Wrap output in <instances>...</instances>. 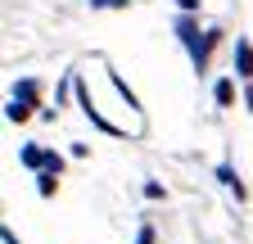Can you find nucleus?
Segmentation results:
<instances>
[{
  "label": "nucleus",
  "mask_w": 253,
  "mask_h": 244,
  "mask_svg": "<svg viewBox=\"0 0 253 244\" xmlns=\"http://www.w3.org/2000/svg\"><path fill=\"white\" fill-rule=\"evenodd\" d=\"M32 100H37V81L32 77H23L18 86H14V95H9V122H23V118H32Z\"/></svg>",
  "instance_id": "nucleus-1"
},
{
  "label": "nucleus",
  "mask_w": 253,
  "mask_h": 244,
  "mask_svg": "<svg viewBox=\"0 0 253 244\" xmlns=\"http://www.w3.org/2000/svg\"><path fill=\"white\" fill-rule=\"evenodd\" d=\"M176 37L185 41L190 59H195V68H204V64H208V41H199V32H195V23H190V18H176Z\"/></svg>",
  "instance_id": "nucleus-2"
},
{
  "label": "nucleus",
  "mask_w": 253,
  "mask_h": 244,
  "mask_svg": "<svg viewBox=\"0 0 253 244\" xmlns=\"http://www.w3.org/2000/svg\"><path fill=\"white\" fill-rule=\"evenodd\" d=\"M235 73H240V77H253V45H249L244 37L235 41Z\"/></svg>",
  "instance_id": "nucleus-3"
},
{
  "label": "nucleus",
  "mask_w": 253,
  "mask_h": 244,
  "mask_svg": "<svg viewBox=\"0 0 253 244\" xmlns=\"http://www.w3.org/2000/svg\"><path fill=\"white\" fill-rule=\"evenodd\" d=\"M217 176H221V186H231V190H235V199H244V186H240V181H235V172H231L226 163H221V167H217Z\"/></svg>",
  "instance_id": "nucleus-4"
},
{
  "label": "nucleus",
  "mask_w": 253,
  "mask_h": 244,
  "mask_svg": "<svg viewBox=\"0 0 253 244\" xmlns=\"http://www.w3.org/2000/svg\"><path fill=\"white\" fill-rule=\"evenodd\" d=\"M212 95H217V104H231V95H235V86H231V77H221V81L212 86Z\"/></svg>",
  "instance_id": "nucleus-5"
},
{
  "label": "nucleus",
  "mask_w": 253,
  "mask_h": 244,
  "mask_svg": "<svg viewBox=\"0 0 253 244\" xmlns=\"http://www.w3.org/2000/svg\"><path fill=\"white\" fill-rule=\"evenodd\" d=\"M95 9H126V0H90Z\"/></svg>",
  "instance_id": "nucleus-6"
},
{
  "label": "nucleus",
  "mask_w": 253,
  "mask_h": 244,
  "mask_svg": "<svg viewBox=\"0 0 253 244\" xmlns=\"http://www.w3.org/2000/svg\"><path fill=\"white\" fill-rule=\"evenodd\" d=\"M136 244H154V231H149V226H140V240H136Z\"/></svg>",
  "instance_id": "nucleus-7"
},
{
  "label": "nucleus",
  "mask_w": 253,
  "mask_h": 244,
  "mask_svg": "<svg viewBox=\"0 0 253 244\" xmlns=\"http://www.w3.org/2000/svg\"><path fill=\"white\" fill-rule=\"evenodd\" d=\"M181 9L190 14V9H199V0H181Z\"/></svg>",
  "instance_id": "nucleus-8"
},
{
  "label": "nucleus",
  "mask_w": 253,
  "mask_h": 244,
  "mask_svg": "<svg viewBox=\"0 0 253 244\" xmlns=\"http://www.w3.org/2000/svg\"><path fill=\"white\" fill-rule=\"evenodd\" d=\"M5 244H18V240H14V235H9V231H5Z\"/></svg>",
  "instance_id": "nucleus-9"
}]
</instances>
